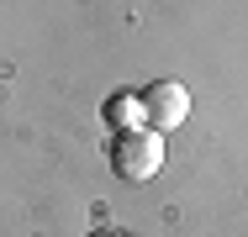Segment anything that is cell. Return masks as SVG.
Returning <instances> with one entry per match:
<instances>
[{"mask_svg":"<svg viewBox=\"0 0 248 237\" xmlns=\"http://www.w3.org/2000/svg\"><path fill=\"white\" fill-rule=\"evenodd\" d=\"M106 121H111V132H138V127H148L143 95H132V90H116L111 100H106Z\"/></svg>","mask_w":248,"mask_h":237,"instance_id":"3957f363","label":"cell"},{"mask_svg":"<svg viewBox=\"0 0 248 237\" xmlns=\"http://www.w3.org/2000/svg\"><path fill=\"white\" fill-rule=\"evenodd\" d=\"M143 111H148V127L153 132H174L185 116H190V90L180 79H153L143 90Z\"/></svg>","mask_w":248,"mask_h":237,"instance_id":"7a4b0ae2","label":"cell"},{"mask_svg":"<svg viewBox=\"0 0 248 237\" xmlns=\"http://www.w3.org/2000/svg\"><path fill=\"white\" fill-rule=\"evenodd\" d=\"M111 169H116L122 179H132V185L153 179V174L164 169V132H153V127L116 132V142H111Z\"/></svg>","mask_w":248,"mask_h":237,"instance_id":"6da1fadb","label":"cell"}]
</instances>
